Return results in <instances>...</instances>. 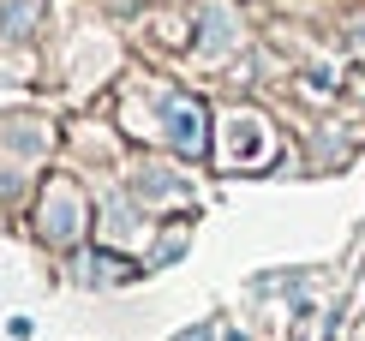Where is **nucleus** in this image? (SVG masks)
<instances>
[{
    "mask_svg": "<svg viewBox=\"0 0 365 341\" xmlns=\"http://www.w3.org/2000/svg\"><path fill=\"white\" fill-rule=\"evenodd\" d=\"M168 138L186 150V156H197V150H204V108H197V102H174V114H168Z\"/></svg>",
    "mask_w": 365,
    "mask_h": 341,
    "instance_id": "obj_1",
    "label": "nucleus"
},
{
    "mask_svg": "<svg viewBox=\"0 0 365 341\" xmlns=\"http://www.w3.org/2000/svg\"><path fill=\"white\" fill-rule=\"evenodd\" d=\"M72 228H78V210H72V198L60 192V210H54V222H48V234H54V240H72Z\"/></svg>",
    "mask_w": 365,
    "mask_h": 341,
    "instance_id": "obj_2",
    "label": "nucleus"
},
{
    "mask_svg": "<svg viewBox=\"0 0 365 341\" xmlns=\"http://www.w3.org/2000/svg\"><path fill=\"white\" fill-rule=\"evenodd\" d=\"M246 126V120H240ZM234 126V138H227V156H257V132H240Z\"/></svg>",
    "mask_w": 365,
    "mask_h": 341,
    "instance_id": "obj_3",
    "label": "nucleus"
}]
</instances>
